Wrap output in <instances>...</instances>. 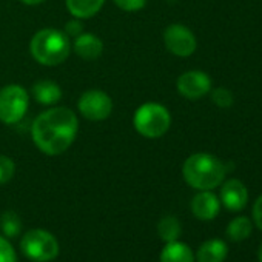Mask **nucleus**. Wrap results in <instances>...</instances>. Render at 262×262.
Masks as SVG:
<instances>
[{"label": "nucleus", "instance_id": "obj_20", "mask_svg": "<svg viewBox=\"0 0 262 262\" xmlns=\"http://www.w3.org/2000/svg\"><path fill=\"white\" fill-rule=\"evenodd\" d=\"M16 174V164L8 156H0V185L8 184Z\"/></svg>", "mask_w": 262, "mask_h": 262}, {"label": "nucleus", "instance_id": "obj_27", "mask_svg": "<svg viewBox=\"0 0 262 262\" xmlns=\"http://www.w3.org/2000/svg\"><path fill=\"white\" fill-rule=\"evenodd\" d=\"M257 257H259V262H262V244L259 247V251H257Z\"/></svg>", "mask_w": 262, "mask_h": 262}, {"label": "nucleus", "instance_id": "obj_23", "mask_svg": "<svg viewBox=\"0 0 262 262\" xmlns=\"http://www.w3.org/2000/svg\"><path fill=\"white\" fill-rule=\"evenodd\" d=\"M113 2L116 4V7L128 13L139 11L147 5V0H113Z\"/></svg>", "mask_w": 262, "mask_h": 262}, {"label": "nucleus", "instance_id": "obj_10", "mask_svg": "<svg viewBox=\"0 0 262 262\" xmlns=\"http://www.w3.org/2000/svg\"><path fill=\"white\" fill-rule=\"evenodd\" d=\"M221 201L227 210L239 211L248 202V191L241 181L230 179L221 188Z\"/></svg>", "mask_w": 262, "mask_h": 262}, {"label": "nucleus", "instance_id": "obj_4", "mask_svg": "<svg viewBox=\"0 0 262 262\" xmlns=\"http://www.w3.org/2000/svg\"><path fill=\"white\" fill-rule=\"evenodd\" d=\"M171 125L170 111L158 103L147 102L142 103L133 116V126L142 138L147 139H159L162 138Z\"/></svg>", "mask_w": 262, "mask_h": 262}, {"label": "nucleus", "instance_id": "obj_24", "mask_svg": "<svg viewBox=\"0 0 262 262\" xmlns=\"http://www.w3.org/2000/svg\"><path fill=\"white\" fill-rule=\"evenodd\" d=\"M82 30H83V25H82V22H80V19H73V20H70L68 24H67V27H65V34L68 36V37H71V39H76L79 34H82Z\"/></svg>", "mask_w": 262, "mask_h": 262}, {"label": "nucleus", "instance_id": "obj_26", "mask_svg": "<svg viewBox=\"0 0 262 262\" xmlns=\"http://www.w3.org/2000/svg\"><path fill=\"white\" fill-rule=\"evenodd\" d=\"M20 2L28 5V7H36V5H40V4L47 2V0H20Z\"/></svg>", "mask_w": 262, "mask_h": 262}, {"label": "nucleus", "instance_id": "obj_17", "mask_svg": "<svg viewBox=\"0 0 262 262\" xmlns=\"http://www.w3.org/2000/svg\"><path fill=\"white\" fill-rule=\"evenodd\" d=\"M251 230H253L251 221L248 217H245V216H239V217H234L228 224V227H227V236L233 242H241V241L247 239L251 234Z\"/></svg>", "mask_w": 262, "mask_h": 262}, {"label": "nucleus", "instance_id": "obj_16", "mask_svg": "<svg viewBox=\"0 0 262 262\" xmlns=\"http://www.w3.org/2000/svg\"><path fill=\"white\" fill-rule=\"evenodd\" d=\"M161 262H194V254L190 247L182 242H167L161 251Z\"/></svg>", "mask_w": 262, "mask_h": 262}, {"label": "nucleus", "instance_id": "obj_9", "mask_svg": "<svg viewBox=\"0 0 262 262\" xmlns=\"http://www.w3.org/2000/svg\"><path fill=\"white\" fill-rule=\"evenodd\" d=\"M178 91L188 100H198L211 91V79L204 71H187L176 82Z\"/></svg>", "mask_w": 262, "mask_h": 262}, {"label": "nucleus", "instance_id": "obj_11", "mask_svg": "<svg viewBox=\"0 0 262 262\" xmlns=\"http://www.w3.org/2000/svg\"><path fill=\"white\" fill-rule=\"evenodd\" d=\"M221 202L211 190H204L198 193L191 201V211L201 221H211L217 216Z\"/></svg>", "mask_w": 262, "mask_h": 262}, {"label": "nucleus", "instance_id": "obj_8", "mask_svg": "<svg viewBox=\"0 0 262 262\" xmlns=\"http://www.w3.org/2000/svg\"><path fill=\"white\" fill-rule=\"evenodd\" d=\"M164 43L165 48L178 57H190L198 48V40L193 31L181 24H173L165 28Z\"/></svg>", "mask_w": 262, "mask_h": 262}, {"label": "nucleus", "instance_id": "obj_2", "mask_svg": "<svg viewBox=\"0 0 262 262\" xmlns=\"http://www.w3.org/2000/svg\"><path fill=\"white\" fill-rule=\"evenodd\" d=\"M227 168L222 161L208 153H196L187 158L182 167L185 182L196 190H213L225 178Z\"/></svg>", "mask_w": 262, "mask_h": 262}, {"label": "nucleus", "instance_id": "obj_15", "mask_svg": "<svg viewBox=\"0 0 262 262\" xmlns=\"http://www.w3.org/2000/svg\"><path fill=\"white\" fill-rule=\"evenodd\" d=\"M70 14L76 19L94 17L105 5L106 0H65Z\"/></svg>", "mask_w": 262, "mask_h": 262}, {"label": "nucleus", "instance_id": "obj_3", "mask_svg": "<svg viewBox=\"0 0 262 262\" xmlns=\"http://www.w3.org/2000/svg\"><path fill=\"white\" fill-rule=\"evenodd\" d=\"M31 56L43 67H57L63 63L71 53L70 37L56 28L39 30L30 43Z\"/></svg>", "mask_w": 262, "mask_h": 262}, {"label": "nucleus", "instance_id": "obj_21", "mask_svg": "<svg viewBox=\"0 0 262 262\" xmlns=\"http://www.w3.org/2000/svg\"><path fill=\"white\" fill-rule=\"evenodd\" d=\"M211 100L221 108H228V106L233 105L234 97H233V93L230 90H227L224 86H219V88H214L211 91Z\"/></svg>", "mask_w": 262, "mask_h": 262}, {"label": "nucleus", "instance_id": "obj_25", "mask_svg": "<svg viewBox=\"0 0 262 262\" xmlns=\"http://www.w3.org/2000/svg\"><path fill=\"white\" fill-rule=\"evenodd\" d=\"M253 219H254L256 227L262 231V194L256 199L253 205Z\"/></svg>", "mask_w": 262, "mask_h": 262}, {"label": "nucleus", "instance_id": "obj_1", "mask_svg": "<svg viewBox=\"0 0 262 262\" xmlns=\"http://www.w3.org/2000/svg\"><path fill=\"white\" fill-rule=\"evenodd\" d=\"M79 120L67 106H53L40 113L31 125L34 145L47 156L63 155L76 141Z\"/></svg>", "mask_w": 262, "mask_h": 262}, {"label": "nucleus", "instance_id": "obj_19", "mask_svg": "<svg viewBox=\"0 0 262 262\" xmlns=\"http://www.w3.org/2000/svg\"><path fill=\"white\" fill-rule=\"evenodd\" d=\"M0 228L8 237H14L22 230V221L16 211H5L0 216Z\"/></svg>", "mask_w": 262, "mask_h": 262}, {"label": "nucleus", "instance_id": "obj_14", "mask_svg": "<svg viewBox=\"0 0 262 262\" xmlns=\"http://www.w3.org/2000/svg\"><path fill=\"white\" fill-rule=\"evenodd\" d=\"M228 254V247L221 239H210L198 250V262H224Z\"/></svg>", "mask_w": 262, "mask_h": 262}, {"label": "nucleus", "instance_id": "obj_22", "mask_svg": "<svg viewBox=\"0 0 262 262\" xmlns=\"http://www.w3.org/2000/svg\"><path fill=\"white\" fill-rule=\"evenodd\" d=\"M0 262H17L13 245L2 236H0Z\"/></svg>", "mask_w": 262, "mask_h": 262}, {"label": "nucleus", "instance_id": "obj_12", "mask_svg": "<svg viewBox=\"0 0 262 262\" xmlns=\"http://www.w3.org/2000/svg\"><path fill=\"white\" fill-rule=\"evenodd\" d=\"M73 51L83 60H96L102 56L103 43L93 33H82L74 39Z\"/></svg>", "mask_w": 262, "mask_h": 262}, {"label": "nucleus", "instance_id": "obj_7", "mask_svg": "<svg viewBox=\"0 0 262 262\" xmlns=\"http://www.w3.org/2000/svg\"><path fill=\"white\" fill-rule=\"evenodd\" d=\"M79 113L91 120V122H100L111 116L113 113V100L111 97L102 91V90H88L85 91L77 102Z\"/></svg>", "mask_w": 262, "mask_h": 262}, {"label": "nucleus", "instance_id": "obj_13", "mask_svg": "<svg viewBox=\"0 0 262 262\" xmlns=\"http://www.w3.org/2000/svg\"><path fill=\"white\" fill-rule=\"evenodd\" d=\"M33 96L40 105L53 106L62 99V88L53 80H39L33 85Z\"/></svg>", "mask_w": 262, "mask_h": 262}, {"label": "nucleus", "instance_id": "obj_6", "mask_svg": "<svg viewBox=\"0 0 262 262\" xmlns=\"http://www.w3.org/2000/svg\"><path fill=\"white\" fill-rule=\"evenodd\" d=\"M20 245H22V251L36 262H48L59 254L57 239L47 230H40V228L30 230L24 236Z\"/></svg>", "mask_w": 262, "mask_h": 262}, {"label": "nucleus", "instance_id": "obj_18", "mask_svg": "<svg viewBox=\"0 0 262 262\" xmlns=\"http://www.w3.org/2000/svg\"><path fill=\"white\" fill-rule=\"evenodd\" d=\"M181 231H182L181 222L174 216H165L158 224V233H159L161 239L165 242L178 241V237L181 236Z\"/></svg>", "mask_w": 262, "mask_h": 262}, {"label": "nucleus", "instance_id": "obj_5", "mask_svg": "<svg viewBox=\"0 0 262 262\" xmlns=\"http://www.w3.org/2000/svg\"><path fill=\"white\" fill-rule=\"evenodd\" d=\"M30 105L27 90L19 83H10L0 90V122L7 125L19 123Z\"/></svg>", "mask_w": 262, "mask_h": 262}]
</instances>
